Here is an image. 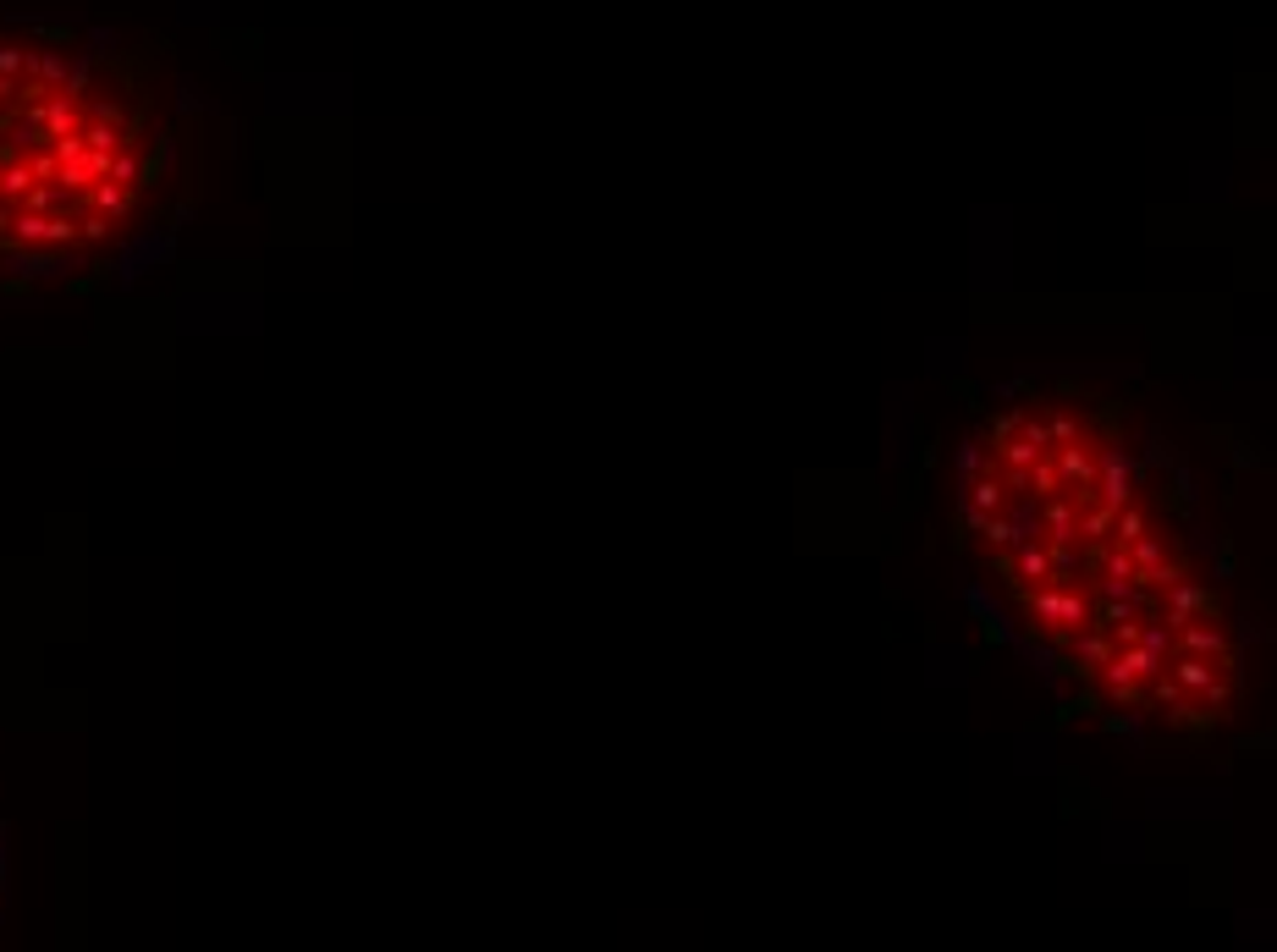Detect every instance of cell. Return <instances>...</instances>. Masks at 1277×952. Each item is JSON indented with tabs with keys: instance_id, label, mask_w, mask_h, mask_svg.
<instances>
[{
	"instance_id": "cell-1",
	"label": "cell",
	"mask_w": 1277,
	"mask_h": 952,
	"mask_svg": "<svg viewBox=\"0 0 1277 952\" xmlns=\"http://www.w3.org/2000/svg\"><path fill=\"white\" fill-rule=\"evenodd\" d=\"M149 66L66 34H0V254L66 264L116 242L160 177Z\"/></svg>"
}]
</instances>
